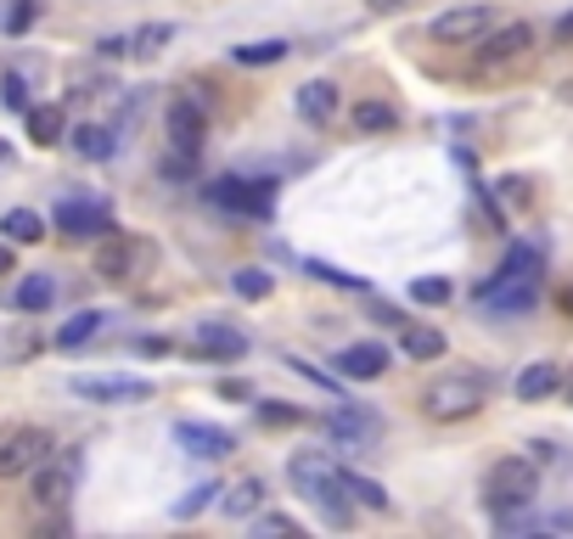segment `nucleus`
Segmentation results:
<instances>
[{"label": "nucleus", "instance_id": "obj_1", "mask_svg": "<svg viewBox=\"0 0 573 539\" xmlns=\"http://www.w3.org/2000/svg\"><path fill=\"white\" fill-rule=\"evenodd\" d=\"M540 254L529 248V242H517V248L506 254V265L478 287V310L484 315H523L540 304Z\"/></svg>", "mask_w": 573, "mask_h": 539}, {"label": "nucleus", "instance_id": "obj_2", "mask_svg": "<svg viewBox=\"0 0 573 539\" xmlns=\"http://www.w3.org/2000/svg\"><path fill=\"white\" fill-rule=\"evenodd\" d=\"M484 405H490V382L478 371H450L439 382H427V394H422V411L439 416V422H461V416L484 411Z\"/></svg>", "mask_w": 573, "mask_h": 539}, {"label": "nucleus", "instance_id": "obj_3", "mask_svg": "<svg viewBox=\"0 0 573 539\" xmlns=\"http://www.w3.org/2000/svg\"><path fill=\"white\" fill-rule=\"evenodd\" d=\"M540 495V467L529 456H501L484 478V506L490 512H517Z\"/></svg>", "mask_w": 573, "mask_h": 539}, {"label": "nucleus", "instance_id": "obj_4", "mask_svg": "<svg viewBox=\"0 0 573 539\" xmlns=\"http://www.w3.org/2000/svg\"><path fill=\"white\" fill-rule=\"evenodd\" d=\"M286 478H293V489H299V495L321 501L332 517H344V512H338V495H344V467L332 461V456H321V450H304V456H293V461H286Z\"/></svg>", "mask_w": 573, "mask_h": 539}, {"label": "nucleus", "instance_id": "obj_5", "mask_svg": "<svg viewBox=\"0 0 573 539\" xmlns=\"http://www.w3.org/2000/svg\"><path fill=\"white\" fill-rule=\"evenodd\" d=\"M209 203L231 209V214H270L276 209V180H243V175H225L209 186Z\"/></svg>", "mask_w": 573, "mask_h": 539}, {"label": "nucleus", "instance_id": "obj_6", "mask_svg": "<svg viewBox=\"0 0 573 539\" xmlns=\"http://www.w3.org/2000/svg\"><path fill=\"white\" fill-rule=\"evenodd\" d=\"M40 461H52V433L45 427H18L0 438V478H29Z\"/></svg>", "mask_w": 573, "mask_h": 539}, {"label": "nucleus", "instance_id": "obj_7", "mask_svg": "<svg viewBox=\"0 0 573 539\" xmlns=\"http://www.w3.org/2000/svg\"><path fill=\"white\" fill-rule=\"evenodd\" d=\"M79 400L90 405H130V400H153V382L147 377H74L68 382Z\"/></svg>", "mask_w": 573, "mask_h": 539}, {"label": "nucleus", "instance_id": "obj_8", "mask_svg": "<svg viewBox=\"0 0 573 539\" xmlns=\"http://www.w3.org/2000/svg\"><path fill=\"white\" fill-rule=\"evenodd\" d=\"M147 259H153V242H141V236H108V242H102V254H96V276L130 281Z\"/></svg>", "mask_w": 573, "mask_h": 539}, {"label": "nucleus", "instance_id": "obj_9", "mask_svg": "<svg viewBox=\"0 0 573 539\" xmlns=\"http://www.w3.org/2000/svg\"><path fill=\"white\" fill-rule=\"evenodd\" d=\"M203 135H209L203 102H198V96H175V108H169V146H175V153L198 158L203 153Z\"/></svg>", "mask_w": 573, "mask_h": 539}, {"label": "nucleus", "instance_id": "obj_10", "mask_svg": "<svg viewBox=\"0 0 573 539\" xmlns=\"http://www.w3.org/2000/svg\"><path fill=\"white\" fill-rule=\"evenodd\" d=\"M57 231L74 236V242H85V236H113V214H108V203L68 198V203H57Z\"/></svg>", "mask_w": 573, "mask_h": 539}, {"label": "nucleus", "instance_id": "obj_11", "mask_svg": "<svg viewBox=\"0 0 573 539\" xmlns=\"http://www.w3.org/2000/svg\"><path fill=\"white\" fill-rule=\"evenodd\" d=\"M484 34H490V7H456V12L434 18V40L439 45H472Z\"/></svg>", "mask_w": 573, "mask_h": 539}, {"label": "nucleus", "instance_id": "obj_12", "mask_svg": "<svg viewBox=\"0 0 573 539\" xmlns=\"http://www.w3.org/2000/svg\"><path fill=\"white\" fill-rule=\"evenodd\" d=\"M175 445L191 450V456H203V461H225L236 450V438L225 427H209V422H175Z\"/></svg>", "mask_w": 573, "mask_h": 539}, {"label": "nucleus", "instance_id": "obj_13", "mask_svg": "<svg viewBox=\"0 0 573 539\" xmlns=\"http://www.w3.org/2000/svg\"><path fill=\"white\" fill-rule=\"evenodd\" d=\"M74 478H79V461L63 456V461H40L34 467V501L40 506H63L74 495Z\"/></svg>", "mask_w": 573, "mask_h": 539}, {"label": "nucleus", "instance_id": "obj_14", "mask_svg": "<svg viewBox=\"0 0 573 539\" xmlns=\"http://www.w3.org/2000/svg\"><path fill=\"white\" fill-rule=\"evenodd\" d=\"M191 343H198L203 360H243V355H248V332H236V326H225V321H203Z\"/></svg>", "mask_w": 573, "mask_h": 539}, {"label": "nucleus", "instance_id": "obj_15", "mask_svg": "<svg viewBox=\"0 0 573 539\" xmlns=\"http://www.w3.org/2000/svg\"><path fill=\"white\" fill-rule=\"evenodd\" d=\"M326 433L338 438L344 450H366V445H377V416H366V411H332L326 416Z\"/></svg>", "mask_w": 573, "mask_h": 539}, {"label": "nucleus", "instance_id": "obj_16", "mask_svg": "<svg viewBox=\"0 0 573 539\" xmlns=\"http://www.w3.org/2000/svg\"><path fill=\"white\" fill-rule=\"evenodd\" d=\"M535 45V23H506V29H495V34H484V45H478V57L484 63H512V57H523Z\"/></svg>", "mask_w": 573, "mask_h": 539}, {"label": "nucleus", "instance_id": "obj_17", "mask_svg": "<svg viewBox=\"0 0 573 539\" xmlns=\"http://www.w3.org/2000/svg\"><path fill=\"white\" fill-rule=\"evenodd\" d=\"M382 371H389V349H382V343H349V349L338 355V377L377 382Z\"/></svg>", "mask_w": 573, "mask_h": 539}, {"label": "nucleus", "instance_id": "obj_18", "mask_svg": "<svg viewBox=\"0 0 573 539\" xmlns=\"http://www.w3.org/2000/svg\"><path fill=\"white\" fill-rule=\"evenodd\" d=\"M299 119H310V124H332V119H338V85H332V79L299 85Z\"/></svg>", "mask_w": 573, "mask_h": 539}, {"label": "nucleus", "instance_id": "obj_19", "mask_svg": "<svg viewBox=\"0 0 573 539\" xmlns=\"http://www.w3.org/2000/svg\"><path fill=\"white\" fill-rule=\"evenodd\" d=\"M68 141H74V153H79L85 164H108V158L119 153V135H113L108 124H79Z\"/></svg>", "mask_w": 573, "mask_h": 539}, {"label": "nucleus", "instance_id": "obj_20", "mask_svg": "<svg viewBox=\"0 0 573 539\" xmlns=\"http://www.w3.org/2000/svg\"><path fill=\"white\" fill-rule=\"evenodd\" d=\"M400 349H405L411 360H445L450 343H445L439 326H416V321H405V326H400Z\"/></svg>", "mask_w": 573, "mask_h": 539}, {"label": "nucleus", "instance_id": "obj_21", "mask_svg": "<svg viewBox=\"0 0 573 539\" xmlns=\"http://www.w3.org/2000/svg\"><path fill=\"white\" fill-rule=\"evenodd\" d=\"M557 382H562L557 366H551V360H535V366H523V371H517L512 388H517V400H523V405H535V400H551V394H557Z\"/></svg>", "mask_w": 573, "mask_h": 539}, {"label": "nucleus", "instance_id": "obj_22", "mask_svg": "<svg viewBox=\"0 0 573 539\" xmlns=\"http://www.w3.org/2000/svg\"><path fill=\"white\" fill-rule=\"evenodd\" d=\"M63 135H68V113H63L57 102L29 108V141H34V146H57Z\"/></svg>", "mask_w": 573, "mask_h": 539}, {"label": "nucleus", "instance_id": "obj_23", "mask_svg": "<svg viewBox=\"0 0 573 539\" xmlns=\"http://www.w3.org/2000/svg\"><path fill=\"white\" fill-rule=\"evenodd\" d=\"M259 501H265V483H259V478L231 483V489H225V517H254Z\"/></svg>", "mask_w": 573, "mask_h": 539}, {"label": "nucleus", "instance_id": "obj_24", "mask_svg": "<svg viewBox=\"0 0 573 539\" xmlns=\"http://www.w3.org/2000/svg\"><path fill=\"white\" fill-rule=\"evenodd\" d=\"M169 40H175V23H147V29H135V34H130V57L153 63Z\"/></svg>", "mask_w": 573, "mask_h": 539}, {"label": "nucleus", "instance_id": "obj_25", "mask_svg": "<svg viewBox=\"0 0 573 539\" xmlns=\"http://www.w3.org/2000/svg\"><path fill=\"white\" fill-rule=\"evenodd\" d=\"M0 236H7V242H23V248H29V242L45 236V220H40L34 209H12L7 220H0Z\"/></svg>", "mask_w": 573, "mask_h": 539}, {"label": "nucleus", "instance_id": "obj_26", "mask_svg": "<svg viewBox=\"0 0 573 539\" xmlns=\"http://www.w3.org/2000/svg\"><path fill=\"white\" fill-rule=\"evenodd\" d=\"M52 299H57V281H52V276H29V281L18 287V310H23V315L52 310Z\"/></svg>", "mask_w": 573, "mask_h": 539}, {"label": "nucleus", "instance_id": "obj_27", "mask_svg": "<svg viewBox=\"0 0 573 539\" xmlns=\"http://www.w3.org/2000/svg\"><path fill=\"white\" fill-rule=\"evenodd\" d=\"M96 332H102V310H79L74 321H63V332H57V349H79V343H90Z\"/></svg>", "mask_w": 573, "mask_h": 539}, {"label": "nucleus", "instance_id": "obj_28", "mask_svg": "<svg viewBox=\"0 0 573 539\" xmlns=\"http://www.w3.org/2000/svg\"><path fill=\"white\" fill-rule=\"evenodd\" d=\"M243 68H265V63H281L286 57V40H254V45H236L231 52Z\"/></svg>", "mask_w": 573, "mask_h": 539}, {"label": "nucleus", "instance_id": "obj_29", "mask_svg": "<svg viewBox=\"0 0 573 539\" xmlns=\"http://www.w3.org/2000/svg\"><path fill=\"white\" fill-rule=\"evenodd\" d=\"M344 495H355V501L371 506V512H389V489L371 483V478H360V472H344Z\"/></svg>", "mask_w": 573, "mask_h": 539}, {"label": "nucleus", "instance_id": "obj_30", "mask_svg": "<svg viewBox=\"0 0 573 539\" xmlns=\"http://www.w3.org/2000/svg\"><path fill=\"white\" fill-rule=\"evenodd\" d=\"M34 18H40V0H7V12H0V29L18 40V34L34 29Z\"/></svg>", "mask_w": 573, "mask_h": 539}, {"label": "nucleus", "instance_id": "obj_31", "mask_svg": "<svg viewBox=\"0 0 573 539\" xmlns=\"http://www.w3.org/2000/svg\"><path fill=\"white\" fill-rule=\"evenodd\" d=\"M450 292H456V287H450L445 276H416V281H411V299L427 304V310H434V304H450Z\"/></svg>", "mask_w": 573, "mask_h": 539}, {"label": "nucleus", "instance_id": "obj_32", "mask_svg": "<svg viewBox=\"0 0 573 539\" xmlns=\"http://www.w3.org/2000/svg\"><path fill=\"white\" fill-rule=\"evenodd\" d=\"M394 124H400V113L382 108V102H360V108H355V130H371V135H377V130H394Z\"/></svg>", "mask_w": 573, "mask_h": 539}, {"label": "nucleus", "instance_id": "obj_33", "mask_svg": "<svg viewBox=\"0 0 573 539\" xmlns=\"http://www.w3.org/2000/svg\"><path fill=\"white\" fill-rule=\"evenodd\" d=\"M231 287L243 292V299H254V304H259V299H270V287H276V281H270V270H236V276H231Z\"/></svg>", "mask_w": 573, "mask_h": 539}, {"label": "nucleus", "instance_id": "obj_34", "mask_svg": "<svg viewBox=\"0 0 573 539\" xmlns=\"http://www.w3.org/2000/svg\"><path fill=\"white\" fill-rule=\"evenodd\" d=\"M304 276H315V281H332V287H366L360 276H344L338 265H326V259H304Z\"/></svg>", "mask_w": 573, "mask_h": 539}, {"label": "nucleus", "instance_id": "obj_35", "mask_svg": "<svg viewBox=\"0 0 573 539\" xmlns=\"http://www.w3.org/2000/svg\"><path fill=\"white\" fill-rule=\"evenodd\" d=\"M259 422H265V427H293V422H304V411H293L286 400H265V405H259Z\"/></svg>", "mask_w": 573, "mask_h": 539}, {"label": "nucleus", "instance_id": "obj_36", "mask_svg": "<svg viewBox=\"0 0 573 539\" xmlns=\"http://www.w3.org/2000/svg\"><path fill=\"white\" fill-rule=\"evenodd\" d=\"M214 495H225L220 483H198V489H191V495H186V501L175 506V517H198V512H203V506H209Z\"/></svg>", "mask_w": 573, "mask_h": 539}, {"label": "nucleus", "instance_id": "obj_37", "mask_svg": "<svg viewBox=\"0 0 573 539\" xmlns=\"http://www.w3.org/2000/svg\"><path fill=\"white\" fill-rule=\"evenodd\" d=\"M0 102H7L12 113H29L34 102H29V85L18 79V74H7V85H0Z\"/></svg>", "mask_w": 573, "mask_h": 539}, {"label": "nucleus", "instance_id": "obj_38", "mask_svg": "<svg viewBox=\"0 0 573 539\" xmlns=\"http://www.w3.org/2000/svg\"><path fill=\"white\" fill-rule=\"evenodd\" d=\"M259 528H265V534H299V523H293V517H281V512H265Z\"/></svg>", "mask_w": 573, "mask_h": 539}, {"label": "nucleus", "instance_id": "obj_39", "mask_svg": "<svg viewBox=\"0 0 573 539\" xmlns=\"http://www.w3.org/2000/svg\"><path fill=\"white\" fill-rule=\"evenodd\" d=\"M568 40H573V12H568V18L557 23V45H568Z\"/></svg>", "mask_w": 573, "mask_h": 539}, {"label": "nucleus", "instance_id": "obj_40", "mask_svg": "<svg viewBox=\"0 0 573 539\" xmlns=\"http://www.w3.org/2000/svg\"><path fill=\"white\" fill-rule=\"evenodd\" d=\"M7 270H18V259H12V248H7V242H0V276H7Z\"/></svg>", "mask_w": 573, "mask_h": 539}, {"label": "nucleus", "instance_id": "obj_41", "mask_svg": "<svg viewBox=\"0 0 573 539\" xmlns=\"http://www.w3.org/2000/svg\"><path fill=\"white\" fill-rule=\"evenodd\" d=\"M405 0H371V12H400Z\"/></svg>", "mask_w": 573, "mask_h": 539}, {"label": "nucleus", "instance_id": "obj_42", "mask_svg": "<svg viewBox=\"0 0 573 539\" xmlns=\"http://www.w3.org/2000/svg\"><path fill=\"white\" fill-rule=\"evenodd\" d=\"M562 310H568V315H573V287H568V292H562Z\"/></svg>", "mask_w": 573, "mask_h": 539}, {"label": "nucleus", "instance_id": "obj_43", "mask_svg": "<svg viewBox=\"0 0 573 539\" xmlns=\"http://www.w3.org/2000/svg\"><path fill=\"white\" fill-rule=\"evenodd\" d=\"M0 164H12V146L7 141H0Z\"/></svg>", "mask_w": 573, "mask_h": 539}, {"label": "nucleus", "instance_id": "obj_44", "mask_svg": "<svg viewBox=\"0 0 573 539\" xmlns=\"http://www.w3.org/2000/svg\"><path fill=\"white\" fill-rule=\"evenodd\" d=\"M568 394H573V382H568Z\"/></svg>", "mask_w": 573, "mask_h": 539}]
</instances>
